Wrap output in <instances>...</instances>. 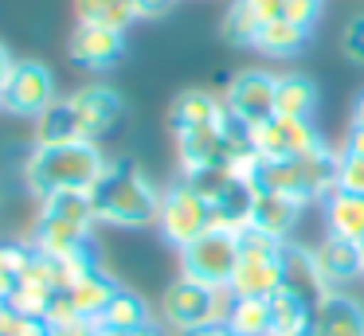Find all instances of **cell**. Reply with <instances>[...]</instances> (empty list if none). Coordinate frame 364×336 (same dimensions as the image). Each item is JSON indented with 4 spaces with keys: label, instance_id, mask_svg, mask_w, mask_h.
<instances>
[{
    "label": "cell",
    "instance_id": "6da1fadb",
    "mask_svg": "<svg viewBox=\"0 0 364 336\" xmlns=\"http://www.w3.org/2000/svg\"><path fill=\"white\" fill-rule=\"evenodd\" d=\"M110 156L98 141H71V145H32L24 156V188L43 200L55 192H90L106 172Z\"/></svg>",
    "mask_w": 364,
    "mask_h": 336
},
{
    "label": "cell",
    "instance_id": "7a4b0ae2",
    "mask_svg": "<svg viewBox=\"0 0 364 336\" xmlns=\"http://www.w3.org/2000/svg\"><path fill=\"white\" fill-rule=\"evenodd\" d=\"M161 192H165V188L153 184V176L141 164L122 156V161L106 164L98 184L90 188V203H95L98 223L137 231V227H157Z\"/></svg>",
    "mask_w": 364,
    "mask_h": 336
},
{
    "label": "cell",
    "instance_id": "3957f363",
    "mask_svg": "<svg viewBox=\"0 0 364 336\" xmlns=\"http://www.w3.org/2000/svg\"><path fill=\"white\" fill-rule=\"evenodd\" d=\"M251 184L259 192H278V195H290V200H301L306 207L321 203L337 188V148L321 145L306 156H286V161H262L259 156Z\"/></svg>",
    "mask_w": 364,
    "mask_h": 336
},
{
    "label": "cell",
    "instance_id": "277c9868",
    "mask_svg": "<svg viewBox=\"0 0 364 336\" xmlns=\"http://www.w3.org/2000/svg\"><path fill=\"white\" fill-rule=\"evenodd\" d=\"M231 305H235V293L228 286H204L181 273L161 297V325L168 332L188 336L208 325H228Z\"/></svg>",
    "mask_w": 364,
    "mask_h": 336
},
{
    "label": "cell",
    "instance_id": "5b68a950",
    "mask_svg": "<svg viewBox=\"0 0 364 336\" xmlns=\"http://www.w3.org/2000/svg\"><path fill=\"white\" fill-rule=\"evenodd\" d=\"M212 203L200 200L184 180H173V184L161 192V211H157V231L168 246L184 250L188 242H196L204 231H212Z\"/></svg>",
    "mask_w": 364,
    "mask_h": 336
},
{
    "label": "cell",
    "instance_id": "8992f818",
    "mask_svg": "<svg viewBox=\"0 0 364 336\" xmlns=\"http://www.w3.org/2000/svg\"><path fill=\"white\" fill-rule=\"evenodd\" d=\"M239 258H243L239 234L212 227V231H204L196 242H188L181 250V273L192 281H204V286H228Z\"/></svg>",
    "mask_w": 364,
    "mask_h": 336
},
{
    "label": "cell",
    "instance_id": "52a82bcc",
    "mask_svg": "<svg viewBox=\"0 0 364 336\" xmlns=\"http://www.w3.org/2000/svg\"><path fill=\"white\" fill-rule=\"evenodd\" d=\"M55 98H59L55 75H51L40 59H16L9 82L0 90V109L9 117H28V121H36Z\"/></svg>",
    "mask_w": 364,
    "mask_h": 336
},
{
    "label": "cell",
    "instance_id": "ba28073f",
    "mask_svg": "<svg viewBox=\"0 0 364 336\" xmlns=\"http://www.w3.org/2000/svg\"><path fill=\"white\" fill-rule=\"evenodd\" d=\"M325 137L314 125V117H267V121L251 125V148L262 161H286V156H306L321 148Z\"/></svg>",
    "mask_w": 364,
    "mask_h": 336
},
{
    "label": "cell",
    "instance_id": "9c48e42d",
    "mask_svg": "<svg viewBox=\"0 0 364 336\" xmlns=\"http://www.w3.org/2000/svg\"><path fill=\"white\" fill-rule=\"evenodd\" d=\"M223 106L243 125H259L267 117H274V75L259 67L239 70L223 90Z\"/></svg>",
    "mask_w": 364,
    "mask_h": 336
},
{
    "label": "cell",
    "instance_id": "30bf717a",
    "mask_svg": "<svg viewBox=\"0 0 364 336\" xmlns=\"http://www.w3.org/2000/svg\"><path fill=\"white\" fill-rule=\"evenodd\" d=\"M67 55H71V63L82 70H106L126 55V31L75 20L71 36H67Z\"/></svg>",
    "mask_w": 364,
    "mask_h": 336
},
{
    "label": "cell",
    "instance_id": "8fae6325",
    "mask_svg": "<svg viewBox=\"0 0 364 336\" xmlns=\"http://www.w3.org/2000/svg\"><path fill=\"white\" fill-rule=\"evenodd\" d=\"M309 250H314V262H317V273H321L325 289H348L356 278H364V246L360 242L321 234Z\"/></svg>",
    "mask_w": 364,
    "mask_h": 336
},
{
    "label": "cell",
    "instance_id": "7c38bea8",
    "mask_svg": "<svg viewBox=\"0 0 364 336\" xmlns=\"http://www.w3.org/2000/svg\"><path fill=\"white\" fill-rule=\"evenodd\" d=\"M75 109H79V121H82V137L87 141H102L118 129L122 121V94L114 86H102V82H90V86H79L71 94Z\"/></svg>",
    "mask_w": 364,
    "mask_h": 336
},
{
    "label": "cell",
    "instance_id": "4fadbf2b",
    "mask_svg": "<svg viewBox=\"0 0 364 336\" xmlns=\"http://www.w3.org/2000/svg\"><path fill=\"white\" fill-rule=\"evenodd\" d=\"M309 336H364V305L348 289H329L314 305Z\"/></svg>",
    "mask_w": 364,
    "mask_h": 336
},
{
    "label": "cell",
    "instance_id": "5bb4252c",
    "mask_svg": "<svg viewBox=\"0 0 364 336\" xmlns=\"http://www.w3.org/2000/svg\"><path fill=\"white\" fill-rule=\"evenodd\" d=\"M228 289L235 297H274L282 289V254H243Z\"/></svg>",
    "mask_w": 364,
    "mask_h": 336
},
{
    "label": "cell",
    "instance_id": "9a60e30c",
    "mask_svg": "<svg viewBox=\"0 0 364 336\" xmlns=\"http://www.w3.org/2000/svg\"><path fill=\"white\" fill-rule=\"evenodd\" d=\"M306 203L290 200V195H278V192H259L255 188V207H251V227L278 242H290L294 227H298Z\"/></svg>",
    "mask_w": 364,
    "mask_h": 336
},
{
    "label": "cell",
    "instance_id": "2e32d148",
    "mask_svg": "<svg viewBox=\"0 0 364 336\" xmlns=\"http://www.w3.org/2000/svg\"><path fill=\"white\" fill-rule=\"evenodd\" d=\"M28 246L40 250V254H51V258H71V254H82V250H95V231H82V227L36 215Z\"/></svg>",
    "mask_w": 364,
    "mask_h": 336
},
{
    "label": "cell",
    "instance_id": "e0dca14e",
    "mask_svg": "<svg viewBox=\"0 0 364 336\" xmlns=\"http://www.w3.org/2000/svg\"><path fill=\"white\" fill-rule=\"evenodd\" d=\"M282 289L306 297L309 305H317L329 289H325L321 273H317V262H314V250L301 246V242H286L282 246Z\"/></svg>",
    "mask_w": 364,
    "mask_h": 336
},
{
    "label": "cell",
    "instance_id": "ac0fdd59",
    "mask_svg": "<svg viewBox=\"0 0 364 336\" xmlns=\"http://www.w3.org/2000/svg\"><path fill=\"white\" fill-rule=\"evenodd\" d=\"M321 219H325V234H337V239L364 246V195L333 188L321 200Z\"/></svg>",
    "mask_w": 364,
    "mask_h": 336
},
{
    "label": "cell",
    "instance_id": "d6986e66",
    "mask_svg": "<svg viewBox=\"0 0 364 336\" xmlns=\"http://www.w3.org/2000/svg\"><path fill=\"white\" fill-rule=\"evenodd\" d=\"M228 117V106H223V94L212 90H181L168 106V125L173 133L181 129H196V125H215Z\"/></svg>",
    "mask_w": 364,
    "mask_h": 336
},
{
    "label": "cell",
    "instance_id": "ffe728a7",
    "mask_svg": "<svg viewBox=\"0 0 364 336\" xmlns=\"http://www.w3.org/2000/svg\"><path fill=\"white\" fill-rule=\"evenodd\" d=\"M118 289H122L118 281H114L110 273L102 270V266H95V270L82 273V278L75 281L71 289H67V297H71V305L79 309V317L95 325V320L106 313V305L114 301V293H118Z\"/></svg>",
    "mask_w": 364,
    "mask_h": 336
},
{
    "label": "cell",
    "instance_id": "44dd1931",
    "mask_svg": "<svg viewBox=\"0 0 364 336\" xmlns=\"http://www.w3.org/2000/svg\"><path fill=\"white\" fill-rule=\"evenodd\" d=\"M82 137V121L71 98H55L40 117H36V145H71Z\"/></svg>",
    "mask_w": 364,
    "mask_h": 336
},
{
    "label": "cell",
    "instance_id": "7402d4cb",
    "mask_svg": "<svg viewBox=\"0 0 364 336\" xmlns=\"http://www.w3.org/2000/svg\"><path fill=\"white\" fill-rule=\"evenodd\" d=\"M306 43H309V31L290 23V20H282V16L278 20H262L255 39H251V47L262 59H294Z\"/></svg>",
    "mask_w": 364,
    "mask_h": 336
},
{
    "label": "cell",
    "instance_id": "603a6c76",
    "mask_svg": "<svg viewBox=\"0 0 364 336\" xmlns=\"http://www.w3.org/2000/svg\"><path fill=\"white\" fill-rule=\"evenodd\" d=\"M317 109V86L301 70H282L274 75V114L282 117H314Z\"/></svg>",
    "mask_w": 364,
    "mask_h": 336
},
{
    "label": "cell",
    "instance_id": "cb8c5ba5",
    "mask_svg": "<svg viewBox=\"0 0 364 336\" xmlns=\"http://www.w3.org/2000/svg\"><path fill=\"white\" fill-rule=\"evenodd\" d=\"M75 20L114 28V31H129L141 20V8H137V0H75Z\"/></svg>",
    "mask_w": 364,
    "mask_h": 336
},
{
    "label": "cell",
    "instance_id": "d4e9b609",
    "mask_svg": "<svg viewBox=\"0 0 364 336\" xmlns=\"http://www.w3.org/2000/svg\"><path fill=\"white\" fill-rule=\"evenodd\" d=\"M309 320H314V305L306 297L278 289L270 297V336H306Z\"/></svg>",
    "mask_w": 364,
    "mask_h": 336
},
{
    "label": "cell",
    "instance_id": "484cf974",
    "mask_svg": "<svg viewBox=\"0 0 364 336\" xmlns=\"http://www.w3.org/2000/svg\"><path fill=\"white\" fill-rule=\"evenodd\" d=\"M36 215L59 219V223L82 227V231H95V227H98V215H95V203H90V192H55V195H43Z\"/></svg>",
    "mask_w": 364,
    "mask_h": 336
},
{
    "label": "cell",
    "instance_id": "4316f807",
    "mask_svg": "<svg viewBox=\"0 0 364 336\" xmlns=\"http://www.w3.org/2000/svg\"><path fill=\"white\" fill-rule=\"evenodd\" d=\"M95 325L98 328H141V325H153V313H149V305H145L141 293H134V289L122 286Z\"/></svg>",
    "mask_w": 364,
    "mask_h": 336
},
{
    "label": "cell",
    "instance_id": "83f0119b",
    "mask_svg": "<svg viewBox=\"0 0 364 336\" xmlns=\"http://www.w3.org/2000/svg\"><path fill=\"white\" fill-rule=\"evenodd\" d=\"M231 336H270V301L267 297H235L228 313Z\"/></svg>",
    "mask_w": 364,
    "mask_h": 336
},
{
    "label": "cell",
    "instance_id": "f1b7e54d",
    "mask_svg": "<svg viewBox=\"0 0 364 336\" xmlns=\"http://www.w3.org/2000/svg\"><path fill=\"white\" fill-rule=\"evenodd\" d=\"M184 184L192 188V192L200 195V200H208L215 207V203L223 200V195L231 192V184H235V180H243L239 176L235 168H231V164H212V168H196V172H184Z\"/></svg>",
    "mask_w": 364,
    "mask_h": 336
},
{
    "label": "cell",
    "instance_id": "f546056e",
    "mask_svg": "<svg viewBox=\"0 0 364 336\" xmlns=\"http://www.w3.org/2000/svg\"><path fill=\"white\" fill-rule=\"evenodd\" d=\"M28 258H32L28 242H0V301H9L16 293L20 278L28 270Z\"/></svg>",
    "mask_w": 364,
    "mask_h": 336
},
{
    "label": "cell",
    "instance_id": "4dcf8cb0",
    "mask_svg": "<svg viewBox=\"0 0 364 336\" xmlns=\"http://www.w3.org/2000/svg\"><path fill=\"white\" fill-rule=\"evenodd\" d=\"M259 16L251 12V4L247 0H231L228 16H223V36H228V43H239V47H251L255 31H259Z\"/></svg>",
    "mask_w": 364,
    "mask_h": 336
},
{
    "label": "cell",
    "instance_id": "1f68e13d",
    "mask_svg": "<svg viewBox=\"0 0 364 336\" xmlns=\"http://www.w3.org/2000/svg\"><path fill=\"white\" fill-rule=\"evenodd\" d=\"M337 188L364 195V156H348L337 148Z\"/></svg>",
    "mask_w": 364,
    "mask_h": 336
},
{
    "label": "cell",
    "instance_id": "d6a6232c",
    "mask_svg": "<svg viewBox=\"0 0 364 336\" xmlns=\"http://www.w3.org/2000/svg\"><path fill=\"white\" fill-rule=\"evenodd\" d=\"M282 20H290V23H298V28L314 31V23L321 20V0H286Z\"/></svg>",
    "mask_w": 364,
    "mask_h": 336
},
{
    "label": "cell",
    "instance_id": "836d02e7",
    "mask_svg": "<svg viewBox=\"0 0 364 336\" xmlns=\"http://www.w3.org/2000/svg\"><path fill=\"white\" fill-rule=\"evenodd\" d=\"M341 51H345V59L364 63V16H356V20H348V23H345V36H341Z\"/></svg>",
    "mask_w": 364,
    "mask_h": 336
},
{
    "label": "cell",
    "instance_id": "e575fe53",
    "mask_svg": "<svg viewBox=\"0 0 364 336\" xmlns=\"http://www.w3.org/2000/svg\"><path fill=\"white\" fill-rule=\"evenodd\" d=\"M95 336H165V328L153 320V325H141V328H98L95 325Z\"/></svg>",
    "mask_w": 364,
    "mask_h": 336
},
{
    "label": "cell",
    "instance_id": "d590c367",
    "mask_svg": "<svg viewBox=\"0 0 364 336\" xmlns=\"http://www.w3.org/2000/svg\"><path fill=\"white\" fill-rule=\"evenodd\" d=\"M247 4H251V12L259 16V20H278L282 8H286V0H247Z\"/></svg>",
    "mask_w": 364,
    "mask_h": 336
},
{
    "label": "cell",
    "instance_id": "8d00e7d4",
    "mask_svg": "<svg viewBox=\"0 0 364 336\" xmlns=\"http://www.w3.org/2000/svg\"><path fill=\"white\" fill-rule=\"evenodd\" d=\"M341 153H348V156H364V129H360V125H348L345 141H341Z\"/></svg>",
    "mask_w": 364,
    "mask_h": 336
},
{
    "label": "cell",
    "instance_id": "74e56055",
    "mask_svg": "<svg viewBox=\"0 0 364 336\" xmlns=\"http://www.w3.org/2000/svg\"><path fill=\"white\" fill-rule=\"evenodd\" d=\"M48 336H95V325L79 320V325H67V328H48Z\"/></svg>",
    "mask_w": 364,
    "mask_h": 336
},
{
    "label": "cell",
    "instance_id": "f35d334b",
    "mask_svg": "<svg viewBox=\"0 0 364 336\" xmlns=\"http://www.w3.org/2000/svg\"><path fill=\"white\" fill-rule=\"evenodd\" d=\"M168 4H176V0H137V8H141V20H153V16L168 12Z\"/></svg>",
    "mask_w": 364,
    "mask_h": 336
},
{
    "label": "cell",
    "instance_id": "ab89813d",
    "mask_svg": "<svg viewBox=\"0 0 364 336\" xmlns=\"http://www.w3.org/2000/svg\"><path fill=\"white\" fill-rule=\"evenodd\" d=\"M16 320H20V313L12 309L9 301H0V336H9V332H12V325H16Z\"/></svg>",
    "mask_w": 364,
    "mask_h": 336
},
{
    "label": "cell",
    "instance_id": "60d3db41",
    "mask_svg": "<svg viewBox=\"0 0 364 336\" xmlns=\"http://www.w3.org/2000/svg\"><path fill=\"white\" fill-rule=\"evenodd\" d=\"M12 67H16V55L9 51V47L0 43V90H4V82H9V75H12Z\"/></svg>",
    "mask_w": 364,
    "mask_h": 336
},
{
    "label": "cell",
    "instance_id": "b9f144b4",
    "mask_svg": "<svg viewBox=\"0 0 364 336\" xmlns=\"http://www.w3.org/2000/svg\"><path fill=\"white\" fill-rule=\"evenodd\" d=\"M188 336H231V332H228V325H208V328H196Z\"/></svg>",
    "mask_w": 364,
    "mask_h": 336
},
{
    "label": "cell",
    "instance_id": "7bdbcfd3",
    "mask_svg": "<svg viewBox=\"0 0 364 336\" xmlns=\"http://www.w3.org/2000/svg\"><path fill=\"white\" fill-rule=\"evenodd\" d=\"M353 125H360V129H364V90H360V98L353 102Z\"/></svg>",
    "mask_w": 364,
    "mask_h": 336
},
{
    "label": "cell",
    "instance_id": "ee69618b",
    "mask_svg": "<svg viewBox=\"0 0 364 336\" xmlns=\"http://www.w3.org/2000/svg\"><path fill=\"white\" fill-rule=\"evenodd\" d=\"M306 336H309V332H306Z\"/></svg>",
    "mask_w": 364,
    "mask_h": 336
}]
</instances>
